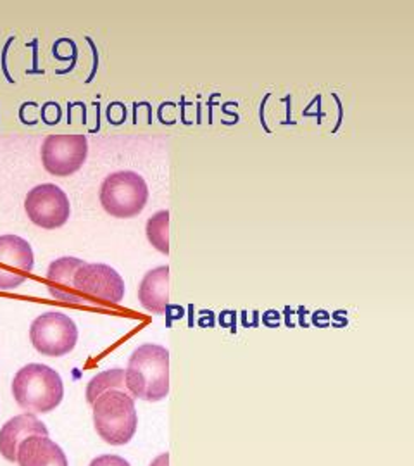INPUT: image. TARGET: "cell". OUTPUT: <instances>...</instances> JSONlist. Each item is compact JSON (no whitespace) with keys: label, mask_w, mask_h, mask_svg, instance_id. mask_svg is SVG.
<instances>
[{"label":"cell","mask_w":414,"mask_h":466,"mask_svg":"<svg viewBox=\"0 0 414 466\" xmlns=\"http://www.w3.org/2000/svg\"><path fill=\"white\" fill-rule=\"evenodd\" d=\"M126 392L133 399L159 402L169 394V351L159 344H143L131 352L124 370Z\"/></svg>","instance_id":"obj_1"},{"label":"cell","mask_w":414,"mask_h":466,"mask_svg":"<svg viewBox=\"0 0 414 466\" xmlns=\"http://www.w3.org/2000/svg\"><path fill=\"white\" fill-rule=\"evenodd\" d=\"M13 397L23 411L45 414L54 411L64 399V383L54 368L42 363L23 366L13 378Z\"/></svg>","instance_id":"obj_2"},{"label":"cell","mask_w":414,"mask_h":466,"mask_svg":"<svg viewBox=\"0 0 414 466\" xmlns=\"http://www.w3.org/2000/svg\"><path fill=\"white\" fill-rule=\"evenodd\" d=\"M93 426L109 445H124L135 437L138 426L135 399L126 390H107L92 404Z\"/></svg>","instance_id":"obj_3"},{"label":"cell","mask_w":414,"mask_h":466,"mask_svg":"<svg viewBox=\"0 0 414 466\" xmlns=\"http://www.w3.org/2000/svg\"><path fill=\"white\" fill-rule=\"evenodd\" d=\"M99 200L104 211L112 217H119V219L135 217L147 205V181L135 171H116L104 178L100 185Z\"/></svg>","instance_id":"obj_4"},{"label":"cell","mask_w":414,"mask_h":466,"mask_svg":"<svg viewBox=\"0 0 414 466\" xmlns=\"http://www.w3.org/2000/svg\"><path fill=\"white\" fill-rule=\"evenodd\" d=\"M73 285L81 304L118 306L126 292L121 275L102 263L81 264L74 273Z\"/></svg>","instance_id":"obj_5"},{"label":"cell","mask_w":414,"mask_h":466,"mask_svg":"<svg viewBox=\"0 0 414 466\" xmlns=\"http://www.w3.org/2000/svg\"><path fill=\"white\" fill-rule=\"evenodd\" d=\"M30 340L42 356L62 357L76 347L78 326L68 314L49 311L31 321Z\"/></svg>","instance_id":"obj_6"},{"label":"cell","mask_w":414,"mask_h":466,"mask_svg":"<svg viewBox=\"0 0 414 466\" xmlns=\"http://www.w3.org/2000/svg\"><path fill=\"white\" fill-rule=\"evenodd\" d=\"M88 155V140L81 133L49 135L40 147V159L52 176H71L81 169Z\"/></svg>","instance_id":"obj_7"},{"label":"cell","mask_w":414,"mask_h":466,"mask_svg":"<svg viewBox=\"0 0 414 466\" xmlns=\"http://www.w3.org/2000/svg\"><path fill=\"white\" fill-rule=\"evenodd\" d=\"M25 211L33 224L44 230H56L68 223L71 216V204L61 186L42 183L26 193Z\"/></svg>","instance_id":"obj_8"},{"label":"cell","mask_w":414,"mask_h":466,"mask_svg":"<svg viewBox=\"0 0 414 466\" xmlns=\"http://www.w3.org/2000/svg\"><path fill=\"white\" fill-rule=\"evenodd\" d=\"M35 268V254L28 240L18 235L0 237V290H16Z\"/></svg>","instance_id":"obj_9"},{"label":"cell","mask_w":414,"mask_h":466,"mask_svg":"<svg viewBox=\"0 0 414 466\" xmlns=\"http://www.w3.org/2000/svg\"><path fill=\"white\" fill-rule=\"evenodd\" d=\"M16 463L19 466H69L66 452L49 435H30L19 444Z\"/></svg>","instance_id":"obj_10"},{"label":"cell","mask_w":414,"mask_h":466,"mask_svg":"<svg viewBox=\"0 0 414 466\" xmlns=\"http://www.w3.org/2000/svg\"><path fill=\"white\" fill-rule=\"evenodd\" d=\"M30 435H49L45 423L31 413H23L7 419L0 428V456L14 463L18 447Z\"/></svg>","instance_id":"obj_11"},{"label":"cell","mask_w":414,"mask_h":466,"mask_svg":"<svg viewBox=\"0 0 414 466\" xmlns=\"http://www.w3.org/2000/svg\"><path fill=\"white\" fill-rule=\"evenodd\" d=\"M83 263V259L73 258V256H64L50 263L45 275V285L54 299L66 302V304H81L74 290L73 278L76 270Z\"/></svg>","instance_id":"obj_12"},{"label":"cell","mask_w":414,"mask_h":466,"mask_svg":"<svg viewBox=\"0 0 414 466\" xmlns=\"http://www.w3.org/2000/svg\"><path fill=\"white\" fill-rule=\"evenodd\" d=\"M138 301L152 314H164L169 304V266L162 264L143 275L138 285Z\"/></svg>","instance_id":"obj_13"},{"label":"cell","mask_w":414,"mask_h":466,"mask_svg":"<svg viewBox=\"0 0 414 466\" xmlns=\"http://www.w3.org/2000/svg\"><path fill=\"white\" fill-rule=\"evenodd\" d=\"M126 390L124 385V370L123 368H112V370H105L102 373H97L93 378H90L85 397H87L88 404L95 402L97 397L107 390Z\"/></svg>","instance_id":"obj_14"},{"label":"cell","mask_w":414,"mask_h":466,"mask_svg":"<svg viewBox=\"0 0 414 466\" xmlns=\"http://www.w3.org/2000/svg\"><path fill=\"white\" fill-rule=\"evenodd\" d=\"M145 235L150 246L162 254H169V211L162 209L148 217L145 224Z\"/></svg>","instance_id":"obj_15"},{"label":"cell","mask_w":414,"mask_h":466,"mask_svg":"<svg viewBox=\"0 0 414 466\" xmlns=\"http://www.w3.org/2000/svg\"><path fill=\"white\" fill-rule=\"evenodd\" d=\"M88 466H131V464L124 457L118 456V454H102V456L93 457Z\"/></svg>","instance_id":"obj_16"},{"label":"cell","mask_w":414,"mask_h":466,"mask_svg":"<svg viewBox=\"0 0 414 466\" xmlns=\"http://www.w3.org/2000/svg\"><path fill=\"white\" fill-rule=\"evenodd\" d=\"M148 466H169V452H162L157 457L152 459V463Z\"/></svg>","instance_id":"obj_17"}]
</instances>
